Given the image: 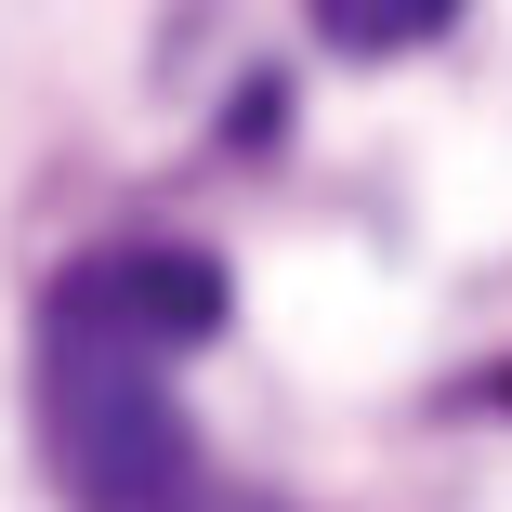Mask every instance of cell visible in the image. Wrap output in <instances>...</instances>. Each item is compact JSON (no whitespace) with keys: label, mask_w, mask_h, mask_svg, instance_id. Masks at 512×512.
<instances>
[{"label":"cell","mask_w":512,"mask_h":512,"mask_svg":"<svg viewBox=\"0 0 512 512\" xmlns=\"http://www.w3.org/2000/svg\"><path fill=\"white\" fill-rule=\"evenodd\" d=\"M53 329H92V342H132V355H197L224 329V263L211 250H171V237H132V250H92V263H66L53 276V302H40Z\"/></svg>","instance_id":"obj_1"},{"label":"cell","mask_w":512,"mask_h":512,"mask_svg":"<svg viewBox=\"0 0 512 512\" xmlns=\"http://www.w3.org/2000/svg\"><path fill=\"white\" fill-rule=\"evenodd\" d=\"M460 14V0H316V40L329 53H407V40H434Z\"/></svg>","instance_id":"obj_2"}]
</instances>
